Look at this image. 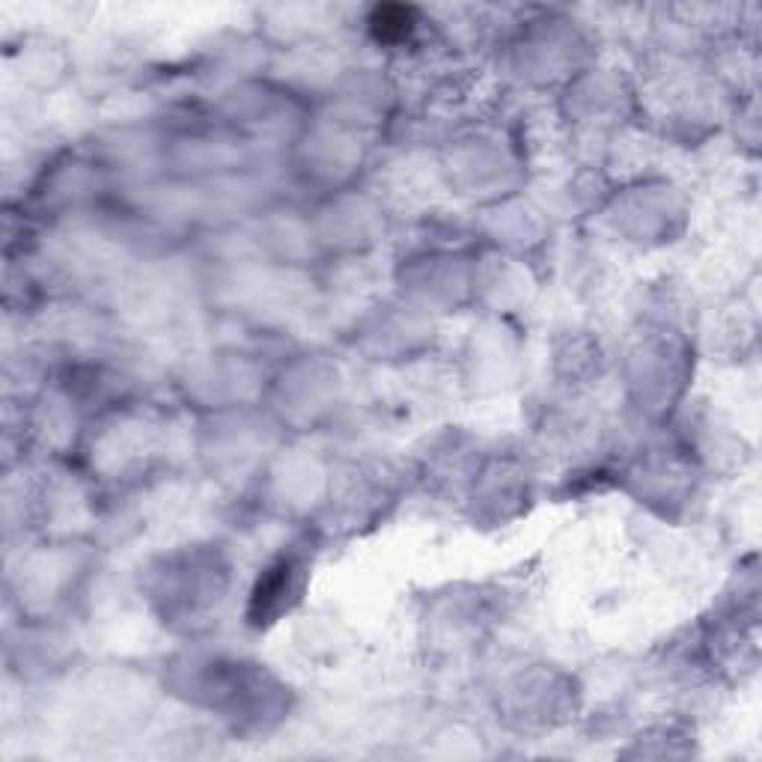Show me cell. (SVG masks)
Returning <instances> with one entry per match:
<instances>
[{"label": "cell", "mask_w": 762, "mask_h": 762, "mask_svg": "<svg viewBox=\"0 0 762 762\" xmlns=\"http://www.w3.org/2000/svg\"><path fill=\"white\" fill-rule=\"evenodd\" d=\"M370 24H373V33H376L379 39H384V42L402 39V36H408L411 27H414V9H408V6H379V9L373 12Z\"/></svg>", "instance_id": "obj_1"}]
</instances>
